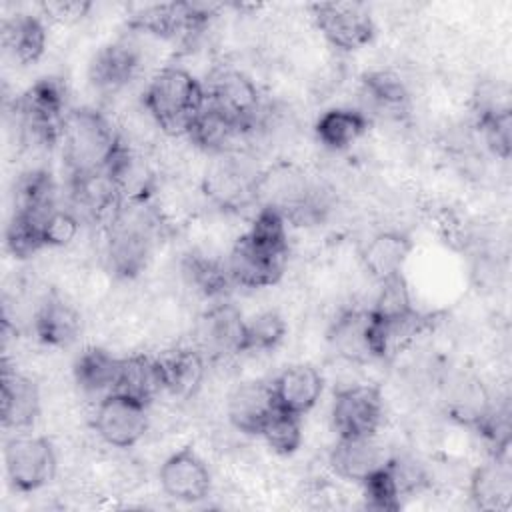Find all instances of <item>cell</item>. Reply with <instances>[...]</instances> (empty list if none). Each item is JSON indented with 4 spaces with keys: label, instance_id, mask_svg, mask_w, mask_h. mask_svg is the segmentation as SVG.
I'll return each instance as SVG.
<instances>
[{
    "label": "cell",
    "instance_id": "25",
    "mask_svg": "<svg viewBox=\"0 0 512 512\" xmlns=\"http://www.w3.org/2000/svg\"><path fill=\"white\" fill-rule=\"evenodd\" d=\"M114 392L148 406L160 392H164L158 358L146 354H132L120 358Z\"/></svg>",
    "mask_w": 512,
    "mask_h": 512
},
{
    "label": "cell",
    "instance_id": "2",
    "mask_svg": "<svg viewBox=\"0 0 512 512\" xmlns=\"http://www.w3.org/2000/svg\"><path fill=\"white\" fill-rule=\"evenodd\" d=\"M60 140L70 176L106 172L114 152L122 144V136L110 120L92 108L68 110Z\"/></svg>",
    "mask_w": 512,
    "mask_h": 512
},
{
    "label": "cell",
    "instance_id": "37",
    "mask_svg": "<svg viewBox=\"0 0 512 512\" xmlns=\"http://www.w3.org/2000/svg\"><path fill=\"white\" fill-rule=\"evenodd\" d=\"M478 128L486 146L500 158H508L512 150V114L510 108L478 112Z\"/></svg>",
    "mask_w": 512,
    "mask_h": 512
},
{
    "label": "cell",
    "instance_id": "1",
    "mask_svg": "<svg viewBox=\"0 0 512 512\" xmlns=\"http://www.w3.org/2000/svg\"><path fill=\"white\" fill-rule=\"evenodd\" d=\"M142 106L164 134L186 136L206 106V90L186 68L168 66L148 80Z\"/></svg>",
    "mask_w": 512,
    "mask_h": 512
},
{
    "label": "cell",
    "instance_id": "17",
    "mask_svg": "<svg viewBox=\"0 0 512 512\" xmlns=\"http://www.w3.org/2000/svg\"><path fill=\"white\" fill-rule=\"evenodd\" d=\"M470 500L478 510H506L512 500V470L508 456H492L470 474Z\"/></svg>",
    "mask_w": 512,
    "mask_h": 512
},
{
    "label": "cell",
    "instance_id": "31",
    "mask_svg": "<svg viewBox=\"0 0 512 512\" xmlns=\"http://www.w3.org/2000/svg\"><path fill=\"white\" fill-rule=\"evenodd\" d=\"M184 276L190 286H194L204 296H216L226 290L228 284H232L226 262H218L214 258H208L204 254H190L184 260Z\"/></svg>",
    "mask_w": 512,
    "mask_h": 512
},
{
    "label": "cell",
    "instance_id": "23",
    "mask_svg": "<svg viewBox=\"0 0 512 512\" xmlns=\"http://www.w3.org/2000/svg\"><path fill=\"white\" fill-rule=\"evenodd\" d=\"M186 136L194 146L206 152L232 154L238 150L240 140L248 138V132L240 124L206 104L192 122Z\"/></svg>",
    "mask_w": 512,
    "mask_h": 512
},
{
    "label": "cell",
    "instance_id": "38",
    "mask_svg": "<svg viewBox=\"0 0 512 512\" xmlns=\"http://www.w3.org/2000/svg\"><path fill=\"white\" fill-rule=\"evenodd\" d=\"M80 222L72 210L56 208L50 212L42 222V232L46 246H66L70 244L78 234Z\"/></svg>",
    "mask_w": 512,
    "mask_h": 512
},
{
    "label": "cell",
    "instance_id": "28",
    "mask_svg": "<svg viewBox=\"0 0 512 512\" xmlns=\"http://www.w3.org/2000/svg\"><path fill=\"white\" fill-rule=\"evenodd\" d=\"M56 208V184L48 170L34 168L20 176L14 192V212L44 222V218Z\"/></svg>",
    "mask_w": 512,
    "mask_h": 512
},
{
    "label": "cell",
    "instance_id": "9",
    "mask_svg": "<svg viewBox=\"0 0 512 512\" xmlns=\"http://www.w3.org/2000/svg\"><path fill=\"white\" fill-rule=\"evenodd\" d=\"M288 254L270 250L258 242H254L246 232L234 242L228 260L226 270L236 286L244 288H266L274 286L286 266Z\"/></svg>",
    "mask_w": 512,
    "mask_h": 512
},
{
    "label": "cell",
    "instance_id": "15",
    "mask_svg": "<svg viewBox=\"0 0 512 512\" xmlns=\"http://www.w3.org/2000/svg\"><path fill=\"white\" fill-rule=\"evenodd\" d=\"M0 416L4 428L26 430L40 414L38 386L24 374L12 370L6 362L2 368L0 386Z\"/></svg>",
    "mask_w": 512,
    "mask_h": 512
},
{
    "label": "cell",
    "instance_id": "20",
    "mask_svg": "<svg viewBox=\"0 0 512 512\" xmlns=\"http://www.w3.org/2000/svg\"><path fill=\"white\" fill-rule=\"evenodd\" d=\"M328 342L332 350L350 362L374 360L370 344V312L342 310L328 328Z\"/></svg>",
    "mask_w": 512,
    "mask_h": 512
},
{
    "label": "cell",
    "instance_id": "18",
    "mask_svg": "<svg viewBox=\"0 0 512 512\" xmlns=\"http://www.w3.org/2000/svg\"><path fill=\"white\" fill-rule=\"evenodd\" d=\"M80 314L60 294L50 292L34 312V334L46 346H68L80 334Z\"/></svg>",
    "mask_w": 512,
    "mask_h": 512
},
{
    "label": "cell",
    "instance_id": "11",
    "mask_svg": "<svg viewBox=\"0 0 512 512\" xmlns=\"http://www.w3.org/2000/svg\"><path fill=\"white\" fill-rule=\"evenodd\" d=\"M244 316L228 302L208 308L196 324V348L206 356L242 354Z\"/></svg>",
    "mask_w": 512,
    "mask_h": 512
},
{
    "label": "cell",
    "instance_id": "36",
    "mask_svg": "<svg viewBox=\"0 0 512 512\" xmlns=\"http://www.w3.org/2000/svg\"><path fill=\"white\" fill-rule=\"evenodd\" d=\"M488 408H490V400L480 382L464 380L456 386L454 396L450 400V414L456 420L476 428V424L482 420Z\"/></svg>",
    "mask_w": 512,
    "mask_h": 512
},
{
    "label": "cell",
    "instance_id": "22",
    "mask_svg": "<svg viewBox=\"0 0 512 512\" xmlns=\"http://www.w3.org/2000/svg\"><path fill=\"white\" fill-rule=\"evenodd\" d=\"M412 252V240L400 230H384L370 238L362 252V262L366 272L380 284L396 274H402V268Z\"/></svg>",
    "mask_w": 512,
    "mask_h": 512
},
{
    "label": "cell",
    "instance_id": "8",
    "mask_svg": "<svg viewBox=\"0 0 512 512\" xmlns=\"http://www.w3.org/2000/svg\"><path fill=\"white\" fill-rule=\"evenodd\" d=\"M92 426L102 442L114 448L136 446L148 430V406L124 394H108L98 400Z\"/></svg>",
    "mask_w": 512,
    "mask_h": 512
},
{
    "label": "cell",
    "instance_id": "24",
    "mask_svg": "<svg viewBox=\"0 0 512 512\" xmlns=\"http://www.w3.org/2000/svg\"><path fill=\"white\" fill-rule=\"evenodd\" d=\"M120 370V358L112 356L108 350L90 346L78 354L72 366V376L76 386L86 396H96L102 400L104 396L114 392Z\"/></svg>",
    "mask_w": 512,
    "mask_h": 512
},
{
    "label": "cell",
    "instance_id": "12",
    "mask_svg": "<svg viewBox=\"0 0 512 512\" xmlns=\"http://www.w3.org/2000/svg\"><path fill=\"white\" fill-rule=\"evenodd\" d=\"M276 408L272 384L264 380H248L230 392L226 414L238 432L260 436L264 424Z\"/></svg>",
    "mask_w": 512,
    "mask_h": 512
},
{
    "label": "cell",
    "instance_id": "35",
    "mask_svg": "<svg viewBox=\"0 0 512 512\" xmlns=\"http://www.w3.org/2000/svg\"><path fill=\"white\" fill-rule=\"evenodd\" d=\"M366 506L380 512H396L402 506V492L390 468V458L384 466L374 470L362 484Z\"/></svg>",
    "mask_w": 512,
    "mask_h": 512
},
{
    "label": "cell",
    "instance_id": "5",
    "mask_svg": "<svg viewBox=\"0 0 512 512\" xmlns=\"http://www.w3.org/2000/svg\"><path fill=\"white\" fill-rule=\"evenodd\" d=\"M330 420L338 438L376 436L384 420V398L380 388L372 384L338 388L332 398Z\"/></svg>",
    "mask_w": 512,
    "mask_h": 512
},
{
    "label": "cell",
    "instance_id": "29",
    "mask_svg": "<svg viewBox=\"0 0 512 512\" xmlns=\"http://www.w3.org/2000/svg\"><path fill=\"white\" fill-rule=\"evenodd\" d=\"M362 96L380 112H404L408 106V90L400 76L388 70H374L362 76Z\"/></svg>",
    "mask_w": 512,
    "mask_h": 512
},
{
    "label": "cell",
    "instance_id": "30",
    "mask_svg": "<svg viewBox=\"0 0 512 512\" xmlns=\"http://www.w3.org/2000/svg\"><path fill=\"white\" fill-rule=\"evenodd\" d=\"M286 336V320L274 312L266 310L248 320H244L242 352H264L276 348Z\"/></svg>",
    "mask_w": 512,
    "mask_h": 512
},
{
    "label": "cell",
    "instance_id": "10",
    "mask_svg": "<svg viewBox=\"0 0 512 512\" xmlns=\"http://www.w3.org/2000/svg\"><path fill=\"white\" fill-rule=\"evenodd\" d=\"M158 480L166 496L188 504L204 500L212 486V476L206 462L190 446L176 450L162 462Z\"/></svg>",
    "mask_w": 512,
    "mask_h": 512
},
{
    "label": "cell",
    "instance_id": "6",
    "mask_svg": "<svg viewBox=\"0 0 512 512\" xmlns=\"http://www.w3.org/2000/svg\"><path fill=\"white\" fill-rule=\"evenodd\" d=\"M310 10L320 34L338 50H360L374 38L376 26L362 2H318Z\"/></svg>",
    "mask_w": 512,
    "mask_h": 512
},
{
    "label": "cell",
    "instance_id": "26",
    "mask_svg": "<svg viewBox=\"0 0 512 512\" xmlns=\"http://www.w3.org/2000/svg\"><path fill=\"white\" fill-rule=\"evenodd\" d=\"M370 128V118L358 108H330L314 124L318 142L334 152L350 148Z\"/></svg>",
    "mask_w": 512,
    "mask_h": 512
},
{
    "label": "cell",
    "instance_id": "3",
    "mask_svg": "<svg viewBox=\"0 0 512 512\" xmlns=\"http://www.w3.org/2000/svg\"><path fill=\"white\" fill-rule=\"evenodd\" d=\"M144 208L146 206H120L114 220L106 226L108 264L120 278L138 276L150 258L156 218L152 212H144Z\"/></svg>",
    "mask_w": 512,
    "mask_h": 512
},
{
    "label": "cell",
    "instance_id": "19",
    "mask_svg": "<svg viewBox=\"0 0 512 512\" xmlns=\"http://www.w3.org/2000/svg\"><path fill=\"white\" fill-rule=\"evenodd\" d=\"M140 68V54L126 42L104 46L90 62V82L102 92H118Z\"/></svg>",
    "mask_w": 512,
    "mask_h": 512
},
{
    "label": "cell",
    "instance_id": "13",
    "mask_svg": "<svg viewBox=\"0 0 512 512\" xmlns=\"http://www.w3.org/2000/svg\"><path fill=\"white\" fill-rule=\"evenodd\" d=\"M258 182L260 178L236 158H226L206 174L204 194L224 210H238L258 198Z\"/></svg>",
    "mask_w": 512,
    "mask_h": 512
},
{
    "label": "cell",
    "instance_id": "21",
    "mask_svg": "<svg viewBox=\"0 0 512 512\" xmlns=\"http://www.w3.org/2000/svg\"><path fill=\"white\" fill-rule=\"evenodd\" d=\"M164 392L176 398H190L206 374V356L198 348H176L158 358Z\"/></svg>",
    "mask_w": 512,
    "mask_h": 512
},
{
    "label": "cell",
    "instance_id": "4",
    "mask_svg": "<svg viewBox=\"0 0 512 512\" xmlns=\"http://www.w3.org/2000/svg\"><path fill=\"white\" fill-rule=\"evenodd\" d=\"M4 466L16 492H36L54 478L56 452L44 436L16 434L4 444Z\"/></svg>",
    "mask_w": 512,
    "mask_h": 512
},
{
    "label": "cell",
    "instance_id": "7",
    "mask_svg": "<svg viewBox=\"0 0 512 512\" xmlns=\"http://www.w3.org/2000/svg\"><path fill=\"white\" fill-rule=\"evenodd\" d=\"M204 90L208 106L240 124L248 136L256 130L262 112L260 92L244 72L222 68L210 76Z\"/></svg>",
    "mask_w": 512,
    "mask_h": 512
},
{
    "label": "cell",
    "instance_id": "16",
    "mask_svg": "<svg viewBox=\"0 0 512 512\" xmlns=\"http://www.w3.org/2000/svg\"><path fill=\"white\" fill-rule=\"evenodd\" d=\"M388 458L390 456L376 442V436L338 438L330 452V466L340 478L362 484L374 470L384 466Z\"/></svg>",
    "mask_w": 512,
    "mask_h": 512
},
{
    "label": "cell",
    "instance_id": "39",
    "mask_svg": "<svg viewBox=\"0 0 512 512\" xmlns=\"http://www.w3.org/2000/svg\"><path fill=\"white\" fill-rule=\"evenodd\" d=\"M92 8L90 2L80 0H58V2H44L42 10L50 20H58L62 24L76 22L86 16V12Z\"/></svg>",
    "mask_w": 512,
    "mask_h": 512
},
{
    "label": "cell",
    "instance_id": "14",
    "mask_svg": "<svg viewBox=\"0 0 512 512\" xmlns=\"http://www.w3.org/2000/svg\"><path fill=\"white\" fill-rule=\"evenodd\" d=\"M270 384L276 406L298 416L308 414L318 404L324 390L322 374L310 364L288 366Z\"/></svg>",
    "mask_w": 512,
    "mask_h": 512
},
{
    "label": "cell",
    "instance_id": "32",
    "mask_svg": "<svg viewBox=\"0 0 512 512\" xmlns=\"http://www.w3.org/2000/svg\"><path fill=\"white\" fill-rule=\"evenodd\" d=\"M370 312L380 320H404L418 314L416 308L412 306L410 290L402 274H396L380 282V290Z\"/></svg>",
    "mask_w": 512,
    "mask_h": 512
},
{
    "label": "cell",
    "instance_id": "34",
    "mask_svg": "<svg viewBox=\"0 0 512 512\" xmlns=\"http://www.w3.org/2000/svg\"><path fill=\"white\" fill-rule=\"evenodd\" d=\"M6 248L14 258L20 260L30 258L32 254L46 248L42 222L32 216L14 212L6 226Z\"/></svg>",
    "mask_w": 512,
    "mask_h": 512
},
{
    "label": "cell",
    "instance_id": "27",
    "mask_svg": "<svg viewBox=\"0 0 512 512\" xmlns=\"http://www.w3.org/2000/svg\"><path fill=\"white\" fill-rule=\"evenodd\" d=\"M4 48L20 64H34L46 50V28L38 16L16 14L2 22Z\"/></svg>",
    "mask_w": 512,
    "mask_h": 512
},
{
    "label": "cell",
    "instance_id": "33",
    "mask_svg": "<svg viewBox=\"0 0 512 512\" xmlns=\"http://www.w3.org/2000/svg\"><path fill=\"white\" fill-rule=\"evenodd\" d=\"M260 436L276 454H294L302 444V416L276 408Z\"/></svg>",
    "mask_w": 512,
    "mask_h": 512
}]
</instances>
